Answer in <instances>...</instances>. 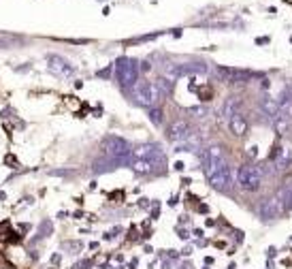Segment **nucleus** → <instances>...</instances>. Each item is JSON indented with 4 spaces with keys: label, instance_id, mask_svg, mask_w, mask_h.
<instances>
[{
    "label": "nucleus",
    "instance_id": "nucleus-17",
    "mask_svg": "<svg viewBox=\"0 0 292 269\" xmlns=\"http://www.w3.org/2000/svg\"><path fill=\"white\" fill-rule=\"evenodd\" d=\"M239 107H241V100L237 96H228L226 100H224V107H222L224 117H228V120H230L235 113H239Z\"/></svg>",
    "mask_w": 292,
    "mask_h": 269
},
{
    "label": "nucleus",
    "instance_id": "nucleus-5",
    "mask_svg": "<svg viewBox=\"0 0 292 269\" xmlns=\"http://www.w3.org/2000/svg\"><path fill=\"white\" fill-rule=\"evenodd\" d=\"M135 98H137V103L141 107H147V109H154V105H158V100L162 98L160 94V90L156 88V83L154 81H139L137 86H135Z\"/></svg>",
    "mask_w": 292,
    "mask_h": 269
},
{
    "label": "nucleus",
    "instance_id": "nucleus-11",
    "mask_svg": "<svg viewBox=\"0 0 292 269\" xmlns=\"http://www.w3.org/2000/svg\"><path fill=\"white\" fill-rule=\"evenodd\" d=\"M192 132L194 130H192V126L186 120H175L169 128H166V137H169V141H173V144L177 146V144H183Z\"/></svg>",
    "mask_w": 292,
    "mask_h": 269
},
{
    "label": "nucleus",
    "instance_id": "nucleus-27",
    "mask_svg": "<svg viewBox=\"0 0 292 269\" xmlns=\"http://www.w3.org/2000/svg\"><path fill=\"white\" fill-rule=\"evenodd\" d=\"M183 169H186V165H183L181 161H177V163H175V171H183Z\"/></svg>",
    "mask_w": 292,
    "mask_h": 269
},
{
    "label": "nucleus",
    "instance_id": "nucleus-30",
    "mask_svg": "<svg viewBox=\"0 0 292 269\" xmlns=\"http://www.w3.org/2000/svg\"><path fill=\"white\" fill-rule=\"evenodd\" d=\"M103 239H105V241H111V239H113V233H105Z\"/></svg>",
    "mask_w": 292,
    "mask_h": 269
},
{
    "label": "nucleus",
    "instance_id": "nucleus-25",
    "mask_svg": "<svg viewBox=\"0 0 292 269\" xmlns=\"http://www.w3.org/2000/svg\"><path fill=\"white\" fill-rule=\"evenodd\" d=\"M247 156L256 158V156H258V146H249V148H247Z\"/></svg>",
    "mask_w": 292,
    "mask_h": 269
},
{
    "label": "nucleus",
    "instance_id": "nucleus-2",
    "mask_svg": "<svg viewBox=\"0 0 292 269\" xmlns=\"http://www.w3.org/2000/svg\"><path fill=\"white\" fill-rule=\"evenodd\" d=\"M209 66L205 62H173L164 69V75L171 81L181 79V77H192V75H207Z\"/></svg>",
    "mask_w": 292,
    "mask_h": 269
},
{
    "label": "nucleus",
    "instance_id": "nucleus-4",
    "mask_svg": "<svg viewBox=\"0 0 292 269\" xmlns=\"http://www.w3.org/2000/svg\"><path fill=\"white\" fill-rule=\"evenodd\" d=\"M101 150L109 158H130V154H132L130 144L124 137H118V134H107L101 141Z\"/></svg>",
    "mask_w": 292,
    "mask_h": 269
},
{
    "label": "nucleus",
    "instance_id": "nucleus-33",
    "mask_svg": "<svg viewBox=\"0 0 292 269\" xmlns=\"http://www.w3.org/2000/svg\"><path fill=\"white\" fill-rule=\"evenodd\" d=\"M0 199H3V201L7 199V195H5V190H0Z\"/></svg>",
    "mask_w": 292,
    "mask_h": 269
},
{
    "label": "nucleus",
    "instance_id": "nucleus-23",
    "mask_svg": "<svg viewBox=\"0 0 292 269\" xmlns=\"http://www.w3.org/2000/svg\"><path fill=\"white\" fill-rule=\"evenodd\" d=\"M188 113L194 115V117H205V115H207V109H205V107H190Z\"/></svg>",
    "mask_w": 292,
    "mask_h": 269
},
{
    "label": "nucleus",
    "instance_id": "nucleus-22",
    "mask_svg": "<svg viewBox=\"0 0 292 269\" xmlns=\"http://www.w3.org/2000/svg\"><path fill=\"white\" fill-rule=\"evenodd\" d=\"M52 229H54L52 220H43L39 226V237H49V235H52Z\"/></svg>",
    "mask_w": 292,
    "mask_h": 269
},
{
    "label": "nucleus",
    "instance_id": "nucleus-16",
    "mask_svg": "<svg viewBox=\"0 0 292 269\" xmlns=\"http://www.w3.org/2000/svg\"><path fill=\"white\" fill-rule=\"evenodd\" d=\"M260 111L269 117V122L273 120V117H277L279 115V103H277V98H273V96H262L260 98Z\"/></svg>",
    "mask_w": 292,
    "mask_h": 269
},
{
    "label": "nucleus",
    "instance_id": "nucleus-31",
    "mask_svg": "<svg viewBox=\"0 0 292 269\" xmlns=\"http://www.w3.org/2000/svg\"><path fill=\"white\" fill-rule=\"evenodd\" d=\"M169 205H171V207L177 205V197H171V199H169Z\"/></svg>",
    "mask_w": 292,
    "mask_h": 269
},
{
    "label": "nucleus",
    "instance_id": "nucleus-15",
    "mask_svg": "<svg viewBox=\"0 0 292 269\" xmlns=\"http://www.w3.org/2000/svg\"><path fill=\"white\" fill-rule=\"evenodd\" d=\"M228 128H230V132L235 134V137H245L247 134V128H249V124H247V120H245V115L243 113H235L228 120Z\"/></svg>",
    "mask_w": 292,
    "mask_h": 269
},
{
    "label": "nucleus",
    "instance_id": "nucleus-26",
    "mask_svg": "<svg viewBox=\"0 0 292 269\" xmlns=\"http://www.w3.org/2000/svg\"><path fill=\"white\" fill-rule=\"evenodd\" d=\"M60 263H62V254H54V256H52V265H56V267H58Z\"/></svg>",
    "mask_w": 292,
    "mask_h": 269
},
{
    "label": "nucleus",
    "instance_id": "nucleus-28",
    "mask_svg": "<svg viewBox=\"0 0 292 269\" xmlns=\"http://www.w3.org/2000/svg\"><path fill=\"white\" fill-rule=\"evenodd\" d=\"M139 71H149V62H139Z\"/></svg>",
    "mask_w": 292,
    "mask_h": 269
},
{
    "label": "nucleus",
    "instance_id": "nucleus-32",
    "mask_svg": "<svg viewBox=\"0 0 292 269\" xmlns=\"http://www.w3.org/2000/svg\"><path fill=\"white\" fill-rule=\"evenodd\" d=\"M179 237H181V239H188V233H186V231H181V229H179Z\"/></svg>",
    "mask_w": 292,
    "mask_h": 269
},
{
    "label": "nucleus",
    "instance_id": "nucleus-7",
    "mask_svg": "<svg viewBox=\"0 0 292 269\" xmlns=\"http://www.w3.org/2000/svg\"><path fill=\"white\" fill-rule=\"evenodd\" d=\"M283 212H286V207H283L279 197H269L258 205V216H260L262 220H277Z\"/></svg>",
    "mask_w": 292,
    "mask_h": 269
},
{
    "label": "nucleus",
    "instance_id": "nucleus-13",
    "mask_svg": "<svg viewBox=\"0 0 292 269\" xmlns=\"http://www.w3.org/2000/svg\"><path fill=\"white\" fill-rule=\"evenodd\" d=\"M218 75L224 81H228V83H243L247 79L256 77V73H252V71L232 69V66H218Z\"/></svg>",
    "mask_w": 292,
    "mask_h": 269
},
{
    "label": "nucleus",
    "instance_id": "nucleus-8",
    "mask_svg": "<svg viewBox=\"0 0 292 269\" xmlns=\"http://www.w3.org/2000/svg\"><path fill=\"white\" fill-rule=\"evenodd\" d=\"M166 165V156H156V158H143V161H132V171L141 175H152L162 171V167Z\"/></svg>",
    "mask_w": 292,
    "mask_h": 269
},
{
    "label": "nucleus",
    "instance_id": "nucleus-19",
    "mask_svg": "<svg viewBox=\"0 0 292 269\" xmlns=\"http://www.w3.org/2000/svg\"><path fill=\"white\" fill-rule=\"evenodd\" d=\"M156 88L160 90L162 96H171L173 94V81L169 77H162V79H156Z\"/></svg>",
    "mask_w": 292,
    "mask_h": 269
},
{
    "label": "nucleus",
    "instance_id": "nucleus-21",
    "mask_svg": "<svg viewBox=\"0 0 292 269\" xmlns=\"http://www.w3.org/2000/svg\"><path fill=\"white\" fill-rule=\"evenodd\" d=\"M81 241H64L62 243V250H69V254H79L81 252Z\"/></svg>",
    "mask_w": 292,
    "mask_h": 269
},
{
    "label": "nucleus",
    "instance_id": "nucleus-18",
    "mask_svg": "<svg viewBox=\"0 0 292 269\" xmlns=\"http://www.w3.org/2000/svg\"><path fill=\"white\" fill-rule=\"evenodd\" d=\"M279 201H281V203H283V207H286V209H290V212H292V186H290V184L286 182V184H283V186L279 188Z\"/></svg>",
    "mask_w": 292,
    "mask_h": 269
},
{
    "label": "nucleus",
    "instance_id": "nucleus-6",
    "mask_svg": "<svg viewBox=\"0 0 292 269\" xmlns=\"http://www.w3.org/2000/svg\"><path fill=\"white\" fill-rule=\"evenodd\" d=\"M207 182H209V186L220 190V192H228L232 188V184H235V180H232V171L228 163H222L220 167H215L213 171L207 173Z\"/></svg>",
    "mask_w": 292,
    "mask_h": 269
},
{
    "label": "nucleus",
    "instance_id": "nucleus-3",
    "mask_svg": "<svg viewBox=\"0 0 292 269\" xmlns=\"http://www.w3.org/2000/svg\"><path fill=\"white\" fill-rule=\"evenodd\" d=\"M262 184V169L256 165H241L237 169V186L241 190L256 192Z\"/></svg>",
    "mask_w": 292,
    "mask_h": 269
},
{
    "label": "nucleus",
    "instance_id": "nucleus-24",
    "mask_svg": "<svg viewBox=\"0 0 292 269\" xmlns=\"http://www.w3.org/2000/svg\"><path fill=\"white\" fill-rule=\"evenodd\" d=\"M113 69L115 66H107V69H101L96 73V77H101V79H109L111 77V73H113Z\"/></svg>",
    "mask_w": 292,
    "mask_h": 269
},
{
    "label": "nucleus",
    "instance_id": "nucleus-14",
    "mask_svg": "<svg viewBox=\"0 0 292 269\" xmlns=\"http://www.w3.org/2000/svg\"><path fill=\"white\" fill-rule=\"evenodd\" d=\"M162 148L158 144H143V146H137L132 150V161H143V158H156V156H162Z\"/></svg>",
    "mask_w": 292,
    "mask_h": 269
},
{
    "label": "nucleus",
    "instance_id": "nucleus-9",
    "mask_svg": "<svg viewBox=\"0 0 292 269\" xmlns=\"http://www.w3.org/2000/svg\"><path fill=\"white\" fill-rule=\"evenodd\" d=\"M201 161H203V171L207 175L209 171H213L215 167H220L222 163H226V161H224V148L222 146H209V148H205Z\"/></svg>",
    "mask_w": 292,
    "mask_h": 269
},
{
    "label": "nucleus",
    "instance_id": "nucleus-20",
    "mask_svg": "<svg viewBox=\"0 0 292 269\" xmlns=\"http://www.w3.org/2000/svg\"><path fill=\"white\" fill-rule=\"evenodd\" d=\"M149 120H152V124L156 126H160L164 122V113H162V109L158 107V109H149Z\"/></svg>",
    "mask_w": 292,
    "mask_h": 269
},
{
    "label": "nucleus",
    "instance_id": "nucleus-1",
    "mask_svg": "<svg viewBox=\"0 0 292 269\" xmlns=\"http://www.w3.org/2000/svg\"><path fill=\"white\" fill-rule=\"evenodd\" d=\"M115 77H118L120 86L130 90L132 86H137L139 81V60L122 56L115 60Z\"/></svg>",
    "mask_w": 292,
    "mask_h": 269
},
{
    "label": "nucleus",
    "instance_id": "nucleus-12",
    "mask_svg": "<svg viewBox=\"0 0 292 269\" xmlns=\"http://www.w3.org/2000/svg\"><path fill=\"white\" fill-rule=\"evenodd\" d=\"M271 163L275 171H286L292 165V146H277L271 154Z\"/></svg>",
    "mask_w": 292,
    "mask_h": 269
},
{
    "label": "nucleus",
    "instance_id": "nucleus-34",
    "mask_svg": "<svg viewBox=\"0 0 292 269\" xmlns=\"http://www.w3.org/2000/svg\"><path fill=\"white\" fill-rule=\"evenodd\" d=\"M288 184H290V186H292V178H290V180H288Z\"/></svg>",
    "mask_w": 292,
    "mask_h": 269
},
{
    "label": "nucleus",
    "instance_id": "nucleus-35",
    "mask_svg": "<svg viewBox=\"0 0 292 269\" xmlns=\"http://www.w3.org/2000/svg\"><path fill=\"white\" fill-rule=\"evenodd\" d=\"M98 3H103V0H98Z\"/></svg>",
    "mask_w": 292,
    "mask_h": 269
},
{
    "label": "nucleus",
    "instance_id": "nucleus-10",
    "mask_svg": "<svg viewBox=\"0 0 292 269\" xmlns=\"http://www.w3.org/2000/svg\"><path fill=\"white\" fill-rule=\"evenodd\" d=\"M47 66H49V71L56 73L58 77H73L75 75V64H71L66 58L62 56H58V54H49L47 56Z\"/></svg>",
    "mask_w": 292,
    "mask_h": 269
},
{
    "label": "nucleus",
    "instance_id": "nucleus-29",
    "mask_svg": "<svg viewBox=\"0 0 292 269\" xmlns=\"http://www.w3.org/2000/svg\"><path fill=\"white\" fill-rule=\"evenodd\" d=\"M139 205L143 207V209H147V207H149V199H141V201H139Z\"/></svg>",
    "mask_w": 292,
    "mask_h": 269
}]
</instances>
